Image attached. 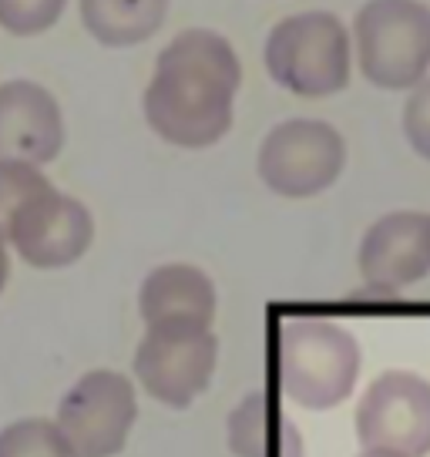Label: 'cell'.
Segmentation results:
<instances>
[{"label":"cell","mask_w":430,"mask_h":457,"mask_svg":"<svg viewBox=\"0 0 430 457\" xmlns=\"http://www.w3.org/2000/svg\"><path fill=\"white\" fill-rule=\"evenodd\" d=\"M138 417L135 386L115 370H91L64 394L58 430L78 457H115Z\"/></svg>","instance_id":"cell-8"},{"label":"cell","mask_w":430,"mask_h":457,"mask_svg":"<svg viewBox=\"0 0 430 457\" xmlns=\"http://www.w3.org/2000/svg\"><path fill=\"white\" fill-rule=\"evenodd\" d=\"M357 437L367 451L401 457L430 454V384L417 373L376 377L357 407Z\"/></svg>","instance_id":"cell-9"},{"label":"cell","mask_w":430,"mask_h":457,"mask_svg":"<svg viewBox=\"0 0 430 457\" xmlns=\"http://www.w3.org/2000/svg\"><path fill=\"white\" fill-rule=\"evenodd\" d=\"M0 457H78L51 420H17L0 430Z\"/></svg>","instance_id":"cell-15"},{"label":"cell","mask_w":430,"mask_h":457,"mask_svg":"<svg viewBox=\"0 0 430 457\" xmlns=\"http://www.w3.org/2000/svg\"><path fill=\"white\" fill-rule=\"evenodd\" d=\"M68 0H0V28L17 37H34L58 24Z\"/></svg>","instance_id":"cell-16"},{"label":"cell","mask_w":430,"mask_h":457,"mask_svg":"<svg viewBox=\"0 0 430 457\" xmlns=\"http://www.w3.org/2000/svg\"><path fill=\"white\" fill-rule=\"evenodd\" d=\"M0 236L14 245L28 266L61 270L87 253L95 222L81 202L61 195L51 182H44L0 222Z\"/></svg>","instance_id":"cell-6"},{"label":"cell","mask_w":430,"mask_h":457,"mask_svg":"<svg viewBox=\"0 0 430 457\" xmlns=\"http://www.w3.org/2000/svg\"><path fill=\"white\" fill-rule=\"evenodd\" d=\"M360 68L367 81L403 91L430 68V7L420 0H370L353 21Z\"/></svg>","instance_id":"cell-4"},{"label":"cell","mask_w":430,"mask_h":457,"mask_svg":"<svg viewBox=\"0 0 430 457\" xmlns=\"http://www.w3.org/2000/svg\"><path fill=\"white\" fill-rule=\"evenodd\" d=\"M229 444L236 457H302L300 430L266 394H249L232 411Z\"/></svg>","instance_id":"cell-13"},{"label":"cell","mask_w":430,"mask_h":457,"mask_svg":"<svg viewBox=\"0 0 430 457\" xmlns=\"http://www.w3.org/2000/svg\"><path fill=\"white\" fill-rule=\"evenodd\" d=\"M403 131H407V142H410L417 155L430 158V81L417 85V91L407 101V108H403Z\"/></svg>","instance_id":"cell-17"},{"label":"cell","mask_w":430,"mask_h":457,"mask_svg":"<svg viewBox=\"0 0 430 457\" xmlns=\"http://www.w3.org/2000/svg\"><path fill=\"white\" fill-rule=\"evenodd\" d=\"M360 373L357 340L327 320H286L279 327V386L310 411L350 397Z\"/></svg>","instance_id":"cell-2"},{"label":"cell","mask_w":430,"mask_h":457,"mask_svg":"<svg viewBox=\"0 0 430 457\" xmlns=\"http://www.w3.org/2000/svg\"><path fill=\"white\" fill-rule=\"evenodd\" d=\"M360 272L376 296H397L430 272V215L390 212L360 243Z\"/></svg>","instance_id":"cell-10"},{"label":"cell","mask_w":430,"mask_h":457,"mask_svg":"<svg viewBox=\"0 0 430 457\" xmlns=\"http://www.w3.org/2000/svg\"><path fill=\"white\" fill-rule=\"evenodd\" d=\"M360 457H401V454H390V451H363Z\"/></svg>","instance_id":"cell-19"},{"label":"cell","mask_w":430,"mask_h":457,"mask_svg":"<svg viewBox=\"0 0 430 457\" xmlns=\"http://www.w3.org/2000/svg\"><path fill=\"white\" fill-rule=\"evenodd\" d=\"M219 363V340L209 327L155 323L135 350V377L155 400L188 407L209 386Z\"/></svg>","instance_id":"cell-7"},{"label":"cell","mask_w":430,"mask_h":457,"mask_svg":"<svg viewBox=\"0 0 430 457\" xmlns=\"http://www.w3.org/2000/svg\"><path fill=\"white\" fill-rule=\"evenodd\" d=\"M64 148V118L51 91L34 81L0 85V162L47 165Z\"/></svg>","instance_id":"cell-11"},{"label":"cell","mask_w":430,"mask_h":457,"mask_svg":"<svg viewBox=\"0 0 430 457\" xmlns=\"http://www.w3.org/2000/svg\"><path fill=\"white\" fill-rule=\"evenodd\" d=\"M138 310L148 327L155 323H192L212 327L215 320V286L195 266H158L148 272L138 293Z\"/></svg>","instance_id":"cell-12"},{"label":"cell","mask_w":430,"mask_h":457,"mask_svg":"<svg viewBox=\"0 0 430 457\" xmlns=\"http://www.w3.org/2000/svg\"><path fill=\"white\" fill-rule=\"evenodd\" d=\"M343 162L346 145L333 125L293 118L266 135L259 148V179L283 199H310L336 182Z\"/></svg>","instance_id":"cell-5"},{"label":"cell","mask_w":430,"mask_h":457,"mask_svg":"<svg viewBox=\"0 0 430 457\" xmlns=\"http://www.w3.org/2000/svg\"><path fill=\"white\" fill-rule=\"evenodd\" d=\"M169 0H81L87 34L104 47L142 44L165 24Z\"/></svg>","instance_id":"cell-14"},{"label":"cell","mask_w":430,"mask_h":457,"mask_svg":"<svg viewBox=\"0 0 430 457\" xmlns=\"http://www.w3.org/2000/svg\"><path fill=\"white\" fill-rule=\"evenodd\" d=\"M266 71L300 98H327L350 85V34L330 11L286 17L269 30Z\"/></svg>","instance_id":"cell-3"},{"label":"cell","mask_w":430,"mask_h":457,"mask_svg":"<svg viewBox=\"0 0 430 457\" xmlns=\"http://www.w3.org/2000/svg\"><path fill=\"white\" fill-rule=\"evenodd\" d=\"M7 272H11V262H7V243L0 236V293H4V283H7Z\"/></svg>","instance_id":"cell-18"},{"label":"cell","mask_w":430,"mask_h":457,"mask_svg":"<svg viewBox=\"0 0 430 457\" xmlns=\"http://www.w3.org/2000/svg\"><path fill=\"white\" fill-rule=\"evenodd\" d=\"M239 81V57L222 34L182 30L158 54L155 78L145 91V118L169 145L209 148L232 129Z\"/></svg>","instance_id":"cell-1"}]
</instances>
